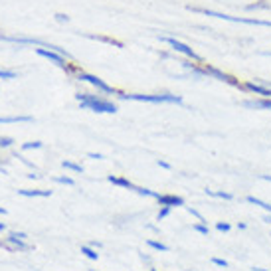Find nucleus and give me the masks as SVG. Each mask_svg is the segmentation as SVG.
<instances>
[{"mask_svg": "<svg viewBox=\"0 0 271 271\" xmlns=\"http://www.w3.org/2000/svg\"><path fill=\"white\" fill-rule=\"evenodd\" d=\"M4 230H6V226H4L2 222H0V232H4Z\"/></svg>", "mask_w": 271, "mask_h": 271, "instance_id": "nucleus-38", "label": "nucleus"}, {"mask_svg": "<svg viewBox=\"0 0 271 271\" xmlns=\"http://www.w3.org/2000/svg\"><path fill=\"white\" fill-rule=\"evenodd\" d=\"M87 157L93 159V161H101L103 159V155H99V153H87Z\"/></svg>", "mask_w": 271, "mask_h": 271, "instance_id": "nucleus-30", "label": "nucleus"}, {"mask_svg": "<svg viewBox=\"0 0 271 271\" xmlns=\"http://www.w3.org/2000/svg\"><path fill=\"white\" fill-rule=\"evenodd\" d=\"M8 244H10V246H8L10 250H20V252H28V250H30V246L24 244V240H20V238H16V236H12V234L8 236Z\"/></svg>", "mask_w": 271, "mask_h": 271, "instance_id": "nucleus-11", "label": "nucleus"}, {"mask_svg": "<svg viewBox=\"0 0 271 271\" xmlns=\"http://www.w3.org/2000/svg\"><path fill=\"white\" fill-rule=\"evenodd\" d=\"M18 194L26 198H48L52 196V190H18Z\"/></svg>", "mask_w": 271, "mask_h": 271, "instance_id": "nucleus-12", "label": "nucleus"}, {"mask_svg": "<svg viewBox=\"0 0 271 271\" xmlns=\"http://www.w3.org/2000/svg\"><path fill=\"white\" fill-rule=\"evenodd\" d=\"M151 271H159V270H151Z\"/></svg>", "mask_w": 271, "mask_h": 271, "instance_id": "nucleus-40", "label": "nucleus"}, {"mask_svg": "<svg viewBox=\"0 0 271 271\" xmlns=\"http://www.w3.org/2000/svg\"><path fill=\"white\" fill-rule=\"evenodd\" d=\"M89 246H91V248H95V250H99V248H101V244H99V242H91Z\"/></svg>", "mask_w": 271, "mask_h": 271, "instance_id": "nucleus-34", "label": "nucleus"}, {"mask_svg": "<svg viewBox=\"0 0 271 271\" xmlns=\"http://www.w3.org/2000/svg\"><path fill=\"white\" fill-rule=\"evenodd\" d=\"M147 246H149V248H153V250H157V252H168V250H170L166 244L157 242V240H147Z\"/></svg>", "mask_w": 271, "mask_h": 271, "instance_id": "nucleus-18", "label": "nucleus"}, {"mask_svg": "<svg viewBox=\"0 0 271 271\" xmlns=\"http://www.w3.org/2000/svg\"><path fill=\"white\" fill-rule=\"evenodd\" d=\"M192 230H194L196 234H200V236H210V228H208L206 222H196V224L192 226Z\"/></svg>", "mask_w": 271, "mask_h": 271, "instance_id": "nucleus-17", "label": "nucleus"}, {"mask_svg": "<svg viewBox=\"0 0 271 271\" xmlns=\"http://www.w3.org/2000/svg\"><path fill=\"white\" fill-rule=\"evenodd\" d=\"M81 254H83L85 258L93 260V262H97V260H99V254H97V250H95V248H91V246H81Z\"/></svg>", "mask_w": 271, "mask_h": 271, "instance_id": "nucleus-16", "label": "nucleus"}, {"mask_svg": "<svg viewBox=\"0 0 271 271\" xmlns=\"http://www.w3.org/2000/svg\"><path fill=\"white\" fill-rule=\"evenodd\" d=\"M75 99L79 101V107L93 111V113H117V105L109 99H103L101 95H93V93H75Z\"/></svg>", "mask_w": 271, "mask_h": 271, "instance_id": "nucleus-1", "label": "nucleus"}, {"mask_svg": "<svg viewBox=\"0 0 271 271\" xmlns=\"http://www.w3.org/2000/svg\"><path fill=\"white\" fill-rule=\"evenodd\" d=\"M89 271H95V270H89Z\"/></svg>", "mask_w": 271, "mask_h": 271, "instance_id": "nucleus-41", "label": "nucleus"}, {"mask_svg": "<svg viewBox=\"0 0 271 271\" xmlns=\"http://www.w3.org/2000/svg\"><path fill=\"white\" fill-rule=\"evenodd\" d=\"M157 164H159L161 168H166V170H170V168H172L170 164H168V163H164V161H159V163H157Z\"/></svg>", "mask_w": 271, "mask_h": 271, "instance_id": "nucleus-32", "label": "nucleus"}, {"mask_svg": "<svg viewBox=\"0 0 271 271\" xmlns=\"http://www.w3.org/2000/svg\"><path fill=\"white\" fill-rule=\"evenodd\" d=\"M119 99H123V101H143V103H174V105H182V103H184L180 95H172V93H163V95L119 93Z\"/></svg>", "mask_w": 271, "mask_h": 271, "instance_id": "nucleus-3", "label": "nucleus"}, {"mask_svg": "<svg viewBox=\"0 0 271 271\" xmlns=\"http://www.w3.org/2000/svg\"><path fill=\"white\" fill-rule=\"evenodd\" d=\"M260 178H262V180H268V182H271V176H270V174H262Z\"/></svg>", "mask_w": 271, "mask_h": 271, "instance_id": "nucleus-35", "label": "nucleus"}, {"mask_svg": "<svg viewBox=\"0 0 271 271\" xmlns=\"http://www.w3.org/2000/svg\"><path fill=\"white\" fill-rule=\"evenodd\" d=\"M16 77H18L16 71H12V69H2V67H0V79H16Z\"/></svg>", "mask_w": 271, "mask_h": 271, "instance_id": "nucleus-21", "label": "nucleus"}, {"mask_svg": "<svg viewBox=\"0 0 271 271\" xmlns=\"http://www.w3.org/2000/svg\"><path fill=\"white\" fill-rule=\"evenodd\" d=\"M12 143H14V141H12L10 137H0V149H8Z\"/></svg>", "mask_w": 271, "mask_h": 271, "instance_id": "nucleus-27", "label": "nucleus"}, {"mask_svg": "<svg viewBox=\"0 0 271 271\" xmlns=\"http://www.w3.org/2000/svg\"><path fill=\"white\" fill-rule=\"evenodd\" d=\"M208 196H212V198H222V200H234V194H230V192H222V190H210V188H206L204 190Z\"/></svg>", "mask_w": 271, "mask_h": 271, "instance_id": "nucleus-15", "label": "nucleus"}, {"mask_svg": "<svg viewBox=\"0 0 271 271\" xmlns=\"http://www.w3.org/2000/svg\"><path fill=\"white\" fill-rule=\"evenodd\" d=\"M186 210H188V214H190V216L198 218V222H206V220H204V216H202L198 210H194V208H186Z\"/></svg>", "mask_w": 271, "mask_h": 271, "instance_id": "nucleus-28", "label": "nucleus"}, {"mask_svg": "<svg viewBox=\"0 0 271 271\" xmlns=\"http://www.w3.org/2000/svg\"><path fill=\"white\" fill-rule=\"evenodd\" d=\"M36 54L42 55V57H46V59H50L52 63H55L57 67H61L65 73H73V71H77V67L75 65H69V63H65V55L57 54L54 50H48V48H36Z\"/></svg>", "mask_w": 271, "mask_h": 271, "instance_id": "nucleus-5", "label": "nucleus"}, {"mask_svg": "<svg viewBox=\"0 0 271 271\" xmlns=\"http://www.w3.org/2000/svg\"><path fill=\"white\" fill-rule=\"evenodd\" d=\"M246 202H248V204H254V206H260L262 210H266L268 214H271V204L266 202V200H260V198H256V196H246Z\"/></svg>", "mask_w": 271, "mask_h": 271, "instance_id": "nucleus-14", "label": "nucleus"}, {"mask_svg": "<svg viewBox=\"0 0 271 271\" xmlns=\"http://www.w3.org/2000/svg\"><path fill=\"white\" fill-rule=\"evenodd\" d=\"M200 69L204 73V77H210V79H216V81H222V83H228L230 87H236V89H242V81L222 69H218L216 65H210L206 61H200Z\"/></svg>", "mask_w": 271, "mask_h": 271, "instance_id": "nucleus-4", "label": "nucleus"}, {"mask_svg": "<svg viewBox=\"0 0 271 271\" xmlns=\"http://www.w3.org/2000/svg\"><path fill=\"white\" fill-rule=\"evenodd\" d=\"M170 212H172V208H170V206H163V208H161V212L157 214V220L161 222V220H164V218H168L170 216Z\"/></svg>", "mask_w": 271, "mask_h": 271, "instance_id": "nucleus-24", "label": "nucleus"}, {"mask_svg": "<svg viewBox=\"0 0 271 271\" xmlns=\"http://www.w3.org/2000/svg\"><path fill=\"white\" fill-rule=\"evenodd\" d=\"M55 20L61 22V24H67V22H69V18H67L65 14H55Z\"/></svg>", "mask_w": 271, "mask_h": 271, "instance_id": "nucleus-29", "label": "nucleus"}, {"mask_svg": "<svg viewBox=\"0 0 271 271\" xmlns=\"http://www.w3.org/2000/svg\"><path fill=\"white\" fill-rule=\"evenodd\" d=\"M77 79L79 81H87V83H91L93 87H97L99 91H103V93H117L111 85H107L103 79H99L97 75H91V73H85V71H77Z\"/></svg>", "mask_w": 271, "mask_h": 271, "instance_id": "nucleus-8", "label": "nucleus"}, {"mask_svg": "<svg viewBox=\"0 0 271 271\" xmlns=\"http://www.w3.org/2000/svg\"><path fill=\"white\" fill-rule=\"evenodd\" d=\"M210 262H212L214 266H218V268H224V270L230 266V264H228L226 260H222V258H210Z\"/></svg>", "mask_w": 271, "mask_h": 271, "instance_id": "nucleus-26", "label": "nucleus"}, {"mask_svg": "<svg viewBox=\"0 0 271 271\" xmlns=\"http://www.w3.org/2000/svg\"><path fill=\"white\" fill-rule=\"evenodd\" d=\"M242 91L246 93H252V95H258V97H266L271 99V89H268L266 85L254 81V79H248V81H242Z\"/></svg>", "mask_w": 271, "mask_h": 271, "instance_id": "nucleus-7", "label": "nucleus"}, {"mask_svg": "<svg viewBox=\"0 0 271 271\" xmlns=\"http://www.w3.org/2000/svg\"><path fill=\"white\" fill-rule=\"evenodd\" d=\"M0 214H2V216H4V214H6V210H4V208H0Z\"/></svg>", "mask_w": 271, "mask_h": 271, "instance_id": "nucleus-39", "label": "nucleus"}, {"mask_svg": "<svg viewBox=\"0 0 271 271\" xmlns=\"http://www.w3.org/2000/svg\"><path fill=\"white\" fill-rule=\"evenodd\" d=\"M107 180L115 186H121V188H127V190H135L137 192V186L129 180V178H123V176H115V174H109Z\"/></svg>", "mask_w": 271, "mask_h": 271, "instance_id": "nucleus-10", "label": "nucleus"}, {"mask_svg": "<svg viewBox=\"0 0 271 271\" xmlns=\"http://www.w3.org/2000/svg\"><path fill=\"white\" fill-rule=\"evenodd\" d=\"M248 10H270L271 4L270 2H264V0H260V2H254V4H248L246 6Z\"/></svg>", "mask_w": 271, "mask_h": 271, "instance_id": "nucleus-19", "label": "nucleus"}, {"mask_svg": "<svg viewBox=\"0 0 271 271\" xmlns=\"http://www.w3.org/2000/svg\"><path fill=\"white\" fill-rule=\"evenodd\" d=\"M216 230L218 232H230L232 230V224H228V222H216Z\"/></svg>", "mask_w": 271, "mask_h": 271, "instance_id": "nucleus-25", "label": "nucleus"}, {"mask_svg": "<svg viewBox=\"0 0 271 271\" xmlns=\"http://www.w3.org/2000/svg\"><path fill=\"white\" fill-rule=\"evenodd\" d=\"M34 117L30 115H16V117H0V123H32Z\"/></svg>", "mask_w": 271, "mask_h": 271, "instance_id": "nucleus-13", "label": "nucleus"}, {"mask_svg": "<svg viewBox=\"0 0 271 271\" xmlns=\"http://www.w3.org/2000/svg\"><path fill=\"white\" fill-rule=\"evenodd\" d=\"M161 42H164V44H168L174 52H178V54H182V55H186L188 59H192V61H202V57L196 54L190 46H186L184 42H180V40H176V38H166V36H163L161 38Z\"/></svg>", "mask_w": 271, "mask_h": 271, "instance_id": "nucleus-6", "label": "nucleus"}, {"mask_svg": "<svg viewBox=\"0 0 271 271\" xmlns=\"http://www.w3.org/2000/svg\"><path fill=\"white\" fill-rule=\"evenodd\" d=\"M254 271H271V270H264V268H254Z\"/></svg>", "mask_w": 271, "mask_h": 271, "instance_id": "nucleus-37", "label": "nucleus"}, {"mask_svg": "<svg viewBox=\"0 0 271 271\" xmlns=\"http://www.w3.org/2000/svg\"><path fill=\"white\" fill-rule=\"evenodd\" d=\"M34 149H42V143L40 141H32V143L22 145V151H34Z\"/></svg>", "mask_w": 271, "mask_h": 271, "instance_id": "nucleus-23", "label": "nucleus"}, {"mask_svg": "<svg viewBox=\"0 0 271 271\" xmlns=\"http://www.w3.org/2000/svg\"><path fill=\"white\" fill-rule=\"evenodd\" d=\"M188 10L204 14V16H212L220 20H228V22H236V24H248V26H262V28H271V20H262V18H244V16H230L224 12H216L210 8H198V6H188Z\"/></svg>", "mask_w": 271, "mask_h": 271, "instance_id": "nucleus-2", "label": "nucleus"}, {"mask_svg": "<svg viewBox=\"0 0 271 271\" xmlns=\"http://www.w3.org/2000/svg\"><path fill=\"white\" fill-rule=\"evenodd\" d=\"M54 180L57 184H65V186H73V184H75V180L69 178V176H55Z\"/></svg>", "mask_w": 271, "mask_h": 271, "instance_id": "nucleus-22", "label": "nucleus"}, {"mask_svg": "<svg viewBox=\"0 0 271 271\" xmlns=\"http://www.w3.org/2000/svg\"><path fill=\"white\" fill-rule=\"evenodd\" d=\"M157 202H159L161 206H170V208H180V206L186 204L184 198H182V196H176V194H159V196H157Z\"/></svg>", "mask_w": 271, "mask_h": 271, "instance_id": "nucleus-9", "label": "nucleus"}, {"mask_svg": "<svg viewBox=\"0 0 271 271\" xmlns=\"http://www.w3.org/2000/svg\"><path fill=\"white\" fill-rule=\"evenodd\" d=\"M12 236H16V238H20V240H28V236H26L24 232H12Z\"/></svg>", "mask_w": 271, "mask_h": 271, "instance_id": "nucleus-31", "label": "nucleus"}, {"mask_svg": "<svg viewBox=\"0 0 271 271\" xmlns=\"http://www.w3.org/2000/svg\"><path fill=\"white\" fill-rule=\"evenodd\" d=\"M264 222H268V224H271V214H266V218H264Z\"/></svg>", "mask_w": 271, "mask_h": 271, "instance_id": "nucleus-36", "label": "nucleus"}, {"mask_svg": "<svg viewBox=\"0 0 271 271\" xmlns=\"http://www.w3.org/2000/svg\"><path fill=\"white\" fill-rule=\"evenodd\" d=\"M248 228V224H244V222H238V230H246Z\"/></svg>", "mask_w": 271, "mask_h": 271, "instance_id": "nucleus-33", "label": "nucleus"}, {"mask_svg": "<svg viewBox=\"0 0 271 271\" xmlns=\"http://www.w3.org/2000/svg\"><path fill=\"white\" fill-rule=\"evenodd\" d=\"M61 166H63V168H67V170H73V172H83L81 164H75V163H71V161H63Z\"/></svg>", "mask_w": 271, "mask_h": 271, "instance_id": "nucleus-20", "label": "nucleus"}]
</instances>
